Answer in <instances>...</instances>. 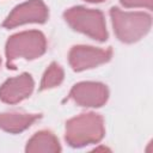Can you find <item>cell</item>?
Masks as SVG:
<instances>
[{
    "label": "cell",
    "instance_id": "5b68a950",
    "mask_svg": "<svg viewBox=\"0 0 153 153\" xmlns=\"http://www.w3.org/2000/svg\"><path fill=\"white\" fill-rule=\"evenodd\" d=\"M49 17V11L43 0H27L16 6L2 23L6 29H13L19 25L30 23H45Z\"/></svg>",
    "mask_w": 153,
    "mask_h": 153
},
{
    "label": "cell",
    "instance_id": "30bf717a",
    "mask_svg": "<svg viewBox=\"0 0 153 153\" xmlns=\"http://www.w3.org/2000/svg\"><path fill=\"white\" fill-rule=\"evenodd\" d=\"M25 152L27 153H59L61 145L59 139L50 130H39L35 133L26 143Z\"/></svg>",
    "mask_w": 153,
    "mask_h": 153
},
{
    "label": "cell",
    "instance_id": "277c9868",
    "mask_svg": "<svg viewBox=\"0 0 153 153\" xmlns=\"http://www.w3.org/2000/svg\"><path fill=\"white\" fill-rule=\"evenodd\" d=\"M63 18L67 24L78 32H81L99 42L108 39L105 18L103 12L99 10L74 6L65 11Z\"/></svg>",
    "mask_w": 153,
    "mask_h": 153
},
{
    "label": "cell",
    "instance_id": "4fadbf2b",
    "mask_svg": "<svg viewBox=\"0 0 153 153\" xmlns=\"http://www.w3.org/2000/svg\"><path fill=\"white\" fill-rule=\"evenodd\" d=\"M85 1H87V2H103L105 0H85Z\"/></svg>",
    "mask_w": 153,
    "mask_h": 153
},
{
    "label": "cell",
    "instance_id": "7a4b0ae2",
    "mask_svg": "<svg viewBox=\"0 0 153 153\" xmlns=\"http://www.w3.org/2000/svg\"><path fill=\"white\" fill-rule=\"evenodd\" d=\"M47 50V39L38 30H27L12 35L5 47L6 65L8 69H16V61L24 59L27 61L41 57Z\"/></svg>",
    "mask_w": 153,
    "mask_h": 153
},
{
    "label": "cell",
    "instance_id": "7c38bea8",
    "mask_svg": "<svg viewBox=\"0 0 153 153\" xmlns=\"http://www.w3.org/2000/svg\"><path fill=\"white\" fill-rule=\"evenodd\" d=\"M122 6L127 7V8H147V10H152L153 7V0H120Z\"/></svg>",
    "mask_w": 153,
    "mask_h": 153
},
{
    "label": "cell",
    "instance_id": "5bb4252c",
    "mask_svg": "<svg viewBox=\"0 0 153 153\" xmlns=\"http://www.w3.org/2000/svg\"><path fill=\"white\" fill-rule=\"evenodd\" d=\"M0 65H1V57H0Z\"/></svg>",
    "mask_w": 153,
    "mask_h": 153
},
{
    "label": "cell",
    "instance_id": "8fae6325",
    "mask_svg": "<svg viewBox=\"0 0 153 153\" xmlns=\"http://www.w3.org/2000/svg\"><path fill=\"white\" fill-rule=\"evenodd\" d=\"M63 78H65L63 68L57 62H51L42 76L39 90L44 91V90L54 88L63 81Z\"/></svg>",
    "mask_w": 153,
    "mask_h": 153
},
{
    "label": "cell",
    "instance_id": "9c48e42d",
    "mask_svg": "<svg viewBox=\"0 0 153 153\" xmlns=\"http://www.w3.org/2000/svg\"><path fill=\"white\" fill-rule=\"evenodd\" d=\"M38 118L39 114H26V112H2L0 114V129L11 134H19L30 128Z\"/></svg>",
    "mask_w": 153,
    "mask_h": 153
},
{
    "label": "cell",
    "instance_id": "6da1fadb",
    "mask_svg": "<svg viewBox=\"0 0 153 153\" xmlns=\"http://www.w3.org/2000/svg\"><path fill=\"white\" fill-rule=\"evenodd\" d=\"M104 134V118L96 112L81 114L66 122L65 140L74 148L98 143Z\"/></svg>",
    "mask_w": 153,
    "mask_h": 153
},
{
    "label": "cell",
    "instance_id": "ba28073f",
    "mask_svg": "<svg viewBox=\"0 0 153 153\" xmlns=\"http://www.w3.org/2000/svg\"><path fill=\"white\" fill-rule=\"evenodd\" d=\"M35 81L29 73L7 79L0 86V100L6 104H17L29 98L33 91Z\"/></svg>",
    "mask_w": 153,
    "mask_h": 153
},
{
    "label": "cell",
    "instance_id": "8992f818",
    "mask_svg": "<svg viewBox=\"0 0 153 153\" xmlns=\"http://www.w3.org/2000/svg\"><path fill=\"white\" fill-rule=\"evenodd\" d=\"M112 56V49H100L91 45H74L68 53V62L73 71L82 72L94 68L108 61Z\"/></svg>",
    "mask_w": 153,
    "mask_h": 153
},
{
    "label": "cell",
    "instance_id": "52a82bcc",
    "mask_svg": "<svg viewBox=\"0 0 153 153\" xmlns=\"http://www.w3.org/2000/svg\"><path fill=\"white\" fill-rule=\"evenodd\" d=\"M68 99L84 108H100L109 99V90L103 82L81 81L71 88Z\"/></svg>",
    "mask_w": 153,
    "mask_h": 153
},
{
    "label": "cell",
    "instance_id": "3957f363",
    "mask_svg": "<svg viewBox=\"0 0 153 153\" xmlns=\"http://www.w3.org/2000/svg\"><path fill=\"white\" fill-rule=\"evenodd\" d=\"M110 18L116 37L123 43L140 41L152 26V17L146 12H127L118 7H111Z\"/></svg>",
    "mask_w": 153,
    "mask_h": 153
}]
</instances>
